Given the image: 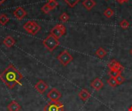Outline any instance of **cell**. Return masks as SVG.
I'll use <instances>...</instances> for the list:
<instances>
[{
    "instance_id": "26",
    "label": "cell",
    "mask_w": 132,
    "mask_h": 111,
    "mask_svg": "<svg viewBox=\"0 0 132 111\" xmlns=\"http://www.w3.org/2000/svg\"><path fill=\"white\" fill-rule=\"evenodd\" d=\"M41 10H42L45 14H48V13L50 12L51 9H50V8L49 7V5H47V3H46V4H45V5L41 8Z\"/></svg>"
},
{
    "instance_id": "14",
    "label": "cell",
    "mask_w": 132,
    "mask_h": 111,
    "mask_svg": "<svg viewBox=\"0 0 132 111\" xmlns=\"http://www.w3.org/2000/svg\"><path fill=\"white\" fill-rule=\"evenodd\" d=\"M15 40L11 36H8L3 39V44L8 48H12L15 45Z\"/></svg>"
},
{
    "instance_id": "32",
    "label": "cell",
    "mask_w": 132,
    "mask_h": 111,
    "mask_svg": "<svg viewBox=\"0 0 132 111\" xmlns=\"http://www.w3.org/2000/svg\"><path fill=\"white\" fill-rule=\"evenodd\" d=\"M107 1H108V0H107Z\"/></svg>"
},
{
    "instance_id": "12",
    "label": "cell",
    "mask_w": 132,
    "mask_h": 111,
    "mask_svg": "<svg viewBox=\"0 0 132 111\" xmlns=\"http://www.w3.org/2000/svg\"><path fill=\"white\" fill-rule=\"evenodd\" d=\"M90 96H91L90 93L87 90H86V89L81 90L79 92V93H78L79 98H80L81 100H83V101H87L88 99H90Z\"/></svg>"
},
{
    "instance_id": "22",
    "label": "cell",
    "mask_w": 132,
    "mask_h": 111,
    "mask_svg": "<svg viewBox=\"0 0 132 111\" xmlns=\"http://www.w3.org/2000/svg\"><path fill=\"white\" fill-rule=\"evenodd\" d=\"M69 19H70V17H69V15H68L66 12H63V13L60 16V20L62 22H67Z\"/></svg>"
},
{
    "instance_id": "21",
    "label": "cell",
    "mask_w": 132,
    "mask_h": 111,
    "mask_svg": "<svg viewBox=\"0 0 132 111\" xmlns=\"http://www.w3.org/2000/svg\"><path fill=\"white\" fill-rule=\"evenodd\" d=\"M119 25H120V26H121L123 29H128L129 26H130V23H129L128 21L126 20V19H123V20L120 22Z\"/></svg>"
},
{
    "instance_id": "2",
    "label": "cell",
    "mask_w": 132,
    "mask_h": 111,
    "mask_svg": "<svg viewBox=\"0 0 132 111\" xmlns=\"http://www.w3.org/2000/svg\"><path fill=\"white\" fill-rule=\"evenodd\" d=\"M43 44L47 50H49L50 52H53L60 45V42L56 37L50 34L46 39H43Z\"/></svg>"
},
{
    "instance_id": "25",
    "label": "cell",
    "mask_w": 132,
    "mask_h": 111,
    "mask_svg": "<svg viewBox=\"0 0 132 111\" xmlns=\"http://www.w3.org/2000/svg\"><path fill=\"white\" fill-rule=\"evenodd\" d=\"M121 73H118V71H115V70H109V72H108V75L111 77H117L118 75H120Z\"/></svg>"
},
{
    "instance_id": "6",
    "label": "cell",
    "mask_w": 132,
    "mask_h": 111,
    "mask_svg": "<svg viewBox=\"0 0 132 111\" xmlns=\"http://www.w3.org/2000/svg\"><path fill=\"white\" fill-rule=\"evenodd\" d=\"M64 106L60 102H50L44 107V111H63Z\"/></svg>"
},
{
    "instance_id": "10",
    "label": "cell",
    "mask_w": 132,
    "mask_h": 111,
    "mask_svg": "<svg viewBox=\"0 0 132 111\" xmlns=\"http://www.w3.org/2000/svg\"><path fill=\"white\" fill-rule=\"evenodd\" d=\"M35 89L41 94L44 93L48 89V85L43 80H39V82L35 85Z\"/></svg>"
},
{
    "instance_id": "9",
    "label": "cell",
    "mask_w": 132,
    "mask_h": 111,
    "mask_svg": "<svg viewBox=\"0 0 132 111\" xmlns=\"http://www.w3.org/2000/svg\"><path fill=\"white\" fill-rule=\"evenodd\" d=\"M90 87L96 91H100L103 87H104V83L100 78H95L91 83H90Z\"/></svg>"
},
{
    "instance_id": "31",
    "label": "cell",
    "mask_w": 132,
    "mask_h": 111,
    "mask_svg": "<svg viewBox=\"0 0 132 111\" xmlns=\"http://www.w3.org/2000/svg\"><path fill=\"white\" fill-rule=\"evenodd\" d=\"M49 2H50V1H53V0H48Z\"/></svg>"
},
{
    "instance_id": "4",
    "label": "cell",
    "mask_w": 132,
    "mask_h": 111,
    "mask_svg": "<svg viewBox=\"0 0 132 111\" xmlns=\"http://www.w3.org/2000/svg\"><path fill=\"white\" fill-rule=\"evenodd\" d=\"M57 59L63 66H67L70 63L73 61V58L67 50H64L57 56Z\"/></svg>"
},
{
    "instance_id": "15",
    "label": "cell",
    "mask_w": 132,
    "mask_h": 111,
    "mask_svg": "<svg viewBox=\"0 0 132 111\" xmlns=\"http://www.w3.org/2000/svg\"><path fill=\"white\" fill-rule=\"evenodd\" d=\"M83 5L90 11L96 5V2L94 0H84L83 2Z\"/></svg>"
},
{
    "instance_id": "7",
    "label": "cell",
    "mask_w": 132,
    "mask_h": 111,
    "mask_svg": "<svg viewBox=\"0 0 132 111\" xmlns=\"http://www.w3.org/2000/svg\"><path fill=\"white\" fill-rule=\"evenodd\" d=\"M46 97H47L48 99L50 100L51 102H57L61 98L62 94H61V93L57 89L53 88V89H51L49 91V93H47Z\"/></svg>"
},
{
    "instance_id": "13",
    "label": "cell",
    "mask_w": 132,
    "mask_h": 111,
    "mask_svg": "<svg viewBox=\"0 0 132 111\" xmlns=\"http://www.w3.org/2000/svg\"><path fill=\"white\" fill-rule=\"evenodd\" d=\"M7 109L9 111H19L21 110V105L15 100H12L7 106Z\"/></svg>"
},
{
    "instance_id": "28",
    "label": "cell",
    "mask_w": 132,
    "mask_h": 111,
    "mask_svg": "<svg viewBox=\"0 0 132 111\" xmlns=\"http://www.w3.org/2000/svg\"><path fill=\"white\" fill-rule=\"evenodd\" d=\"M4 2H5V0H0V5H2Z\"/></svg>"
},
{
    "instance_id": "16",
    "label": "cell",
    "mask_w": 132,
    "mask_h": 111,
    "mask_svg": "<svg viewBox=\"0 0 132 111\" xmlns=\"http://www.w3.org/2000/svg\"><path fill=\"white\" fill-rule=\"evenodd\" d=\"M95 54H96V56H97V57H99V58H101V59H103V58H104V57L107 56L108 53H107V51H106L104 48H99V49L96 51Z\"/></svg>"
},
{
    "instance_id": "3",
    "label": "cell",
    "mask_w": 132,
    "mask_h": 111,
    "mask_svg": "<svg viewBox=\"0 0 132 111\" xmlns=\"http://www.w3.org/2000/svg\"><path fill=\"white\" fill-rule=\"evenodd\" d=\"M24 29L31 35H36L41 29L40 25L35 21H28L23 25Z\"/></svg>"
},
{
    "instance_id": "11",
    "label": "cell",
    "mask_w": 132,
    "mask_h": 111,
    "mask_svg": "<svg viewBox=\"0 0 132 111\" xmlns=\"http://www.w3.org/2000/svg\"><path fill=\"white\" fill-rule=\"evenodd\" d=\"M26 14H27V12H26V10H25L23 8H22V7H18V8L13 12L14 16H15L17 19H19V20H22V19L26 15Z\"/></svg>"
},
{
    "instance_id": "18",
    "label": "cell",
    "mask_w": 132,
    "mask_h": 111,
    "mask_svg": "<svg viewBox=\"0 0 132 111\" xmlns=\"http://www.w3.org/2000/svg\"><path fill=\"white\" fill-rule=\"evenodd\" d=\"M107 82H108V83L111 87H117V86L118 85V83H117V80H116V79H115L114 77L110 76V78L107 80Z\"/></svg>"
},
{
    "instance_id": "19",
    "label": "cell",
    "mask_w": 132,
    "mask_h": 111,
    "mask_svg": "<svg viewBox=\"0 0 132 111\" xmlns=\"http://www.w3.org/2000/svg\"><path fill=\"white\" fill-rule=\"evenodd\" d=\"M104 16L107 17V18H111V17L114 15V11H113L111 8H108L104 11Z\"/></svg>"
},
{
    "instance_id": "24",
    "label": "cell",
    "mask_w": 132,
    "mask_h": 111,
    "mask_svg": "<svg viewBox=\"0 0 132 111\" xmlns=\"http://www.w3.org/2000/svg\"><path fill=\"white\" fill-rule=\"evenodd\" d=\"M115 79H116V80H117V83H118V85H120V84H122L125 81V77L124 76H121V74H120V75H118L117 77H115Z\"/></svg>"
},
{
    "instance_id": "5",
    "label": "cell",
    "mask_w": 132,
    "mask_h": 111,
    "mask_svg": "<svg viewBox=\"0 0 132 111\" xmlns=\"http://www.w3.org/2000/svg\"><path fill=\"white\" fill-rule=\"evenodd\" d=\"M66 33V27L63 24L56 25L50 31V34L56 37L57 39L61 38Z\"/></svg>"
},
{
    "instance_id": "23",
    "label": "cell",
    "mask_w": 132,
    "mask_h": 111,
    "mask_svg": "<svg viewBox=\"0 0 132 111\" xmlns=\"http://www.w3.org/2000/svg\"><path fill=\"white\" fill-rule=\"evenodd\" d=\"M47 5H49V7L50 8V9H54L57 5H58V2L56 1V0H53V1H50V2H48Z\"/></svg>"
},
{
    "instance_id": "30",
    "label": "cell",
    "mask_w": 132,
    "mask_h": 111,
    "mask_svg": "<svg viewBox=\"0 0 132 111\" xmlns=\"http://www.w3.org/2000/svg\"><path fill=\"white\" fill-rule=\"evenodd\" d=\"M128 111H132V107H131L129 108V110H128Z\"/></svg>"
},
{
    "instance_id": "27",
    "label": "cell",
    "mask_w": 132,
    "mask_h": 111,
    "mask_svg": "<svg viewBox=\"0 0 132 111\" xmlns=\"http://www.w3.org/2000/svg\"><path fill=\"white\" fill-rule=\"evenodd\" d=\"M118 3H120V4H124V3H125V2H128L129 0H116Z\"/></svg>"
},
{
    "instance_id": "20",
    "label": "cell",
    "mask_w": 132,
    "mask_h": 111,
    "mask_svg": "<svg viewBox=\"0 0 132 111\" xmlns=\"http://www.w3.org/2000/svg\"><path fill=\"white\" fill-rule=\"evenodd\" d=\"M64 1L66 2V3H67L70 7L73 8V7L76 6V5L79 3V2H80V0H64Z\"/></svg>"
},
{
    "instance_id": "1",
    "label": "cell",
    "mask_w": 132,
    "mask_h": 111,
    "mask_svg": "<svg viewBox=\"0 0 132 111\" xmlns=\"http://www.w3.org/2000/svg\"><path fill=\"white\" fill-rule=\"evenodd\" d=\"M22 78V74L12 64H9L0 74V80L9 89H13L16 85H21Z\"/></svg>"
},
{
    "instance_id": "17",
    "label": "cell",
    "mask_w": 132,
    "mask_h": 111,
    "mask_svg": "<svg viewBox=\"0 0 132 111\" xmlns=\"http://www.w3.org/2000/svg\"><path fill=\"white\" fill-rule=\"evenodd\" d=\"M9 21V18L7 16V15L5 14H2L0 15V24L2 25H6Z\"/></svg>"
},
{
    "instance_id": "29",
    "label": "cell",
    "mask_w": 132,
    "mask_h": 111,
    "mask_svg": "<svg viewBox=\"0 0 132 111\" xmlns=\"http://www.w3.org/2000/svg\"><path fill=\"white\" fill-rule=\"evenodd\" d=\"M130 54H131V55L132 56V48L131 49H130Z\"/></svg>"
},
{
    "instance_id": "8",
    "label": "cell",
    "mask_w": 132,
    "mask_h": 111,
    "mask_svg": "<svg viewBox=\"0 0 132 111\" xmlns=\"http://www.w3.org/2000/svg\"><path fill=\"white\" fill-rule=\"evenodd\" d=\"M108 68H109V70L118 71L120 73H121L122 71L124 70V66L120 63H118L117 60H115V59L111 60L108 63Z\"/></svg>"
}]
</instances>
